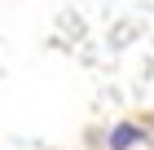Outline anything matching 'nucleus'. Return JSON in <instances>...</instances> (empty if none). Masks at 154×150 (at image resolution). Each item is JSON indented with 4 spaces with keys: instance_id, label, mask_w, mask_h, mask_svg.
<instances>
[{
    "instance_id": "1",
    "label": "nucleus",
    "mask_w": 154,
    "mask_h": 150,
    "mask_svg": "<svg viewBox=\"0 0 154 150\" xmlns=\"http://www.w3.org/2000/svg\"><path fill=\"white\" fill-rule=\"evenodd\" d=\"M132 141H141V128H132V124H119L115 132H110V146L115 150H128Z\"/></svg>"
}]
</instances>
